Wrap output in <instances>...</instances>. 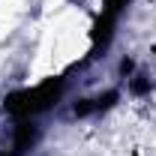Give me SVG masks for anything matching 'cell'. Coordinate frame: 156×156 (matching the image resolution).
<instances>
[{"label":"cell","instance_id":"cell-1","mask_svg":"<svg viewBox=\"0 0 156 156\" xmlns=\"http://www.w3.org/2000/svg\"><path fill=\"white\" fill-rule=\"evenodd\" d=\"M63 87H66V78L63 75L48 78V81H42L33 90H15V93H9L6 102H3V108L12 117H18V120H27V117L39 114V111H48L51 105H57V99L63 96Z\"/></svg>","mask_w":156,"mask_h":156},{"label":"cell","instance_id":"cell-2","mask_svg":"<svg viewBox=\"0 0 156 156\" xmlns=\"http://www.w3.org/2000/svg\"><path fill=\"white\" fill-rule=\"evenodd\" d=\"M132 72H135V60H132V57H123V60H120V75L129 78Z\"/></svg>","mask_w":156,"mask_h":156},{"label":"cell","instance_id":"cell-3","mask_svg":"<svg viewBox=\"0 0 156 156\" xmlns=\"http://www.w3.org/2000/svg\"><path fill=\"white\" fill-rule=\"evenodd\" d=\"M147 90H150V81H147V78H132V93L141 96V93H147Z\"/></svg>","mask_w":156,"mask_h":156},{"label":"cell","instance_id":"cell-4","mask_svg":"<svg viewBox=\"0 0 156 156\" xmlns=\"http://www.w3.org/2000/svg\"><path fill=\"white\" fill-rule=\"evenodd\" d=\"M102 3H105V6H108V9H117V12H123V9H126V3H129V0H102Z\"/></svg>","mask_w":156,"mask_h":156}]
</instances>
